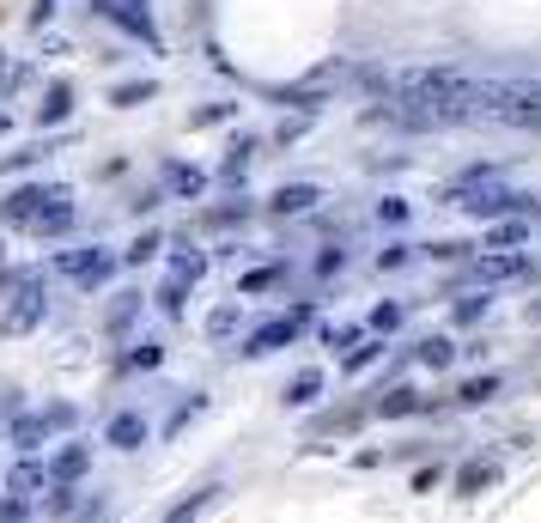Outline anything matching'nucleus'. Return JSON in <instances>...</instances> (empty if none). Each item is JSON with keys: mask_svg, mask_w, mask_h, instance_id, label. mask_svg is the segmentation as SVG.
<instances>
[{"mask_svg": "<svg viewBox=\"0 0 541 523\" xmlns=\"http://www.w3.org/2000/svg\"><path fill=\"white\" fill-rule=\"evenodd\" d=\"M475 116L541 134V80H481L475 86Z\"/></svg>", "mask_w": 541, "mask_h": 523, "instance_id": "obj_1", "label": "nucleus"}, {"mask_svg": "<svg viewBox=\"0 0 541 523\" xmlns=\"http://www.w3.org/2000/svg\"><path fill=\"white\" fill-rule=\"evenodd\" d=\"M116 262H122V256H116V250H98V244H92V250H61V256H55V268L73 274L80 286H104V280L116 274Z\"/></svg>", "mask_w": 541, "mask_h": 523, "instance_id": "obj_2", "label": "nucleus"}, {"mask_svg": "<svg viewBox=\"0 0 541 523\" xmlns=\"http://www.w3.org/2000/svg\"><path fill=\"white\" fill-rule=\"evenodd\" d=\"M43 311H49L43 286H37V280H25V286L13 292V311L0 317V329H7V335H25V329H37V323H43Z\"/></svg>", "mask_w": 541, "mask_h": 523, "instance_id": "obj_3", "label": "nucleus"}, {"mask_svg": "<svg viewBox=\"0 0 541 523\" xmlns=\"http://www.w3.org/2000/svg\"><path fill=\"white\" fill-rule=\"evenodd\" d=\"M49 201H55V183H49V189H43V183H31V189H13V201L0 207V219H7V226H37Z\"/></svg>", "mask_w": 541, "mask_h": 523, "instance_id": "obj_4", "label": "nucleus"}, {"mask_svg": "<svg viewBox=\"0 0 541 523\" xmlns=\"http://www.w3.org/2000/svg\"><path fill=\"white\" fill-rule=\"evenodd\" d=\"M475 274H481V286H499V280H529V274H535V262H529L523 250H499V256H481V262H475Z\"/></svg>", "mask_w": 541, "mask_h": 523, "instance_id": "obj_5", "label": "nucleus"}, {"mask_svg": "<svg viewBox=\"0 0 541 523\" xmlns=\"http://www.w3.org/2000/svg\"><path fill=\"white\" fill-rule=\"evenodd\" d=\"M37 238H61V232H73V189L67 183H55V201L43 207V219L31 226Z\"/></svg>", "mask_w": 541, "mask_h": 523, "instance_id": "obj_6", "label": "nucleus"}, {"mask_svg": "<svg viewBox=\"0 0 541 523\" xmlns=\"http://www.w3.org/2000/svg\"><path fill=\"white\" fill-rule=\"evenodd\" d=\"M98 13H104V19H116L122 31H134V37H146V43H159V31H152V19H146V7H134V0H98Z\"/></svg>", "mask_w": 541, "mask_h": 523, "instance_id": "obj_7", "label": "nucleus"}, {"mask_svg": "<svg viewBox=\"0 0 541 523\" xmlns=\"http://www.w3.org/2000/svg\"><path fill=\"white\" fill-rule=\"evenodd\" d=\"M298 323H304V311H298V317H274V323H262V329L250 335V347H244V353H250V359H262V353L286 347V341L298 335Z\"/></svg>", "mask_w": 541, "mask_h": 523, "instance_id": "obj_8", "label": "nucleus"}, {"mask_svg": "<svg viewBox=\"0 0 541 523\" xmlns=\"http://www.w3.org/2000/svg\"><path fill=\"white\" fill-rule=\"evenodd\" d=\"M37 487H55V475H49V463H37V457H25V463H13V475H7V493H13V499H31Z\"/></svg>", "mask_w": 541, "mask_h": 523, "instance_id": "obj_9", "label": "nucleus"}, {"mask_svg": "<svg viewBox=\"0 0 541 523\" xmlns=\"http://www.w3.org/2000/svg\"><path fill=\"white\" fill-rule=\"evenodd\" d=\"M317 201H323V189H317V183H280L268 207H274V213H311Z\"/></svg>", "mask_w": 541, "mask_h": 523, "instance_id": "obj_10", "label": "nucleus"}, {"mask_svg": "<svg viewBox=\"0 0 541 523\" xmlns=\"http://www.w3.org/2000/svg\"><path fill=\"white\" fill-rule=\"evenodd\" d=\"M146 432H152V426H146L140 414H116V420L104 426V444H116V451H140Z\"/></svg>", "mask_w": 541, "mask_h": 523, "instance_id": "obj_11", "label": "nucleus"}, {"mask_svg": "<svg viewBox=\"0 0 541 523\" xmlns=\"http://www.w3.org/2000/svg\"><path fill=\"white\" fill-rule=\"evenodd\" d=\"M86 469H92V444H67V451H55V463H49L55 481H80Z\"/></svg>", "mask_w": 541, "mask_h": 523, "instance_id": "obj_12", "label": "nucleus"}, {"mask_svg": "<svg viewBox=\"0 0 541 523\" xmlns=\"http://www.w3.org/2000/svg\"><path fill=\"white\" fill-rule=\"evenodd\" d=\"M317 396H323V371H317V365H304L298 378L286 384V408H311Z\"/></svg>", "mask_w": 541, "mask_h": 523, "instance_id": "obj_13", "label": "nucleus"}, {"mask_svg": "<svg viewBox=\"0 0 541 523\" xmlns=\"http://www.w3.org/2000/svg\"><path fill=\"white\" fill-rule=\"evenodd\" d=\"M13 444H19V451H43V444H49V420L43 414H19L13 420Z\"/></svg>", "mask_w": 541, "mask_h": 523, "instance_id": "obj_14", "label": "nucleus"}, {"mask_svg": "<svg viewBox=\"0 0 541 523\" xmlns=\"http://www.w3.org/2000/svg\"><path fill=\"white\" fill-rule=\"evenodd\" d=\"M165 189H171V195H201V189H207V171H195V165H165Z\"/></svg>", "mask_w": 541, "mask_h": 523, "instance_id": "obj_15", "label": "nucleus"}, {"mask_svg": "<svg viewBox=\"0 0 541 523\" xmlns=\"http://www.w3.org/2000/svg\"><path fill=\"white\" fill-rule=\"evenodd\" d=\"M420 408H426V402H420V390H408V384H402V390H390V396L377 402V414H383V420H402V414H420Z\"/></svg>", "mask_w": 541, "mask_h": 523, "instance_id": "obj_16", "label": "nucleus"}, {"mask_svg": "<svg viewBox=\"0 0 541 523\" xmlns=\"http://www.w3.org/2000/svg\"><path fill=\"white\" fill-rule=\"evenodd\" d=\"M238 323H244L238 305H219V311L207 317V335H213V341H231V335H238Z\"/></svg>", "mask_w": 541, "mask_h": 523, "instance_id": "obj_17", "label": "nucleus"}, {"mask_svg": "<svg viewBox=\"0 0 541 523\" xmlns=\"http://www.w3.org/2000/svg\"><path fill=\"white\" fill-rule=\"evenodd\" d=\"M152 92H159V80H134V86H116L110 104H116V110H134V104H146Z\"/></svg>", "mask_w": 541, "mask_h": 523, "instance_id": "obj_18", "label": "nucleus"}, {"mask_svg": "<svg viewBox=\"0 0 541 523\" xmlns=\"http://www.w3.org/2000/svg\"><path fill=\"white\" fill-rule=\"evenodd\" d=\"M67 110H73V92H67V86H49V98L37 104V122H61Z\"/></svg>", "mask_w": 541, "mask_h": 523, "instance_id": "obj_19", "label": "nucleus"}, {"mask_svg": "<svg viewBox=\"0 0 541 523\" xmlns=\"http://www.w3.org/2000/svg\"><path fill=\"white\" fill-rule=\"evenodd\" d=\"M450 359H456V347H450L444 335H426V341H420V365H432V371H444Z\"/></svg>", "mask_w": 541, "mask_h": 523, "instance_id": "obj_20", "label": "nucleus"}, {"mask_svg": "<svg viewBox=\"0 0 541 523\" xmlns=\"http://www.w3.org/2000/svg\"><path fill=\"white\" fill-rule=\"evenodd\" d=\"M487 481H493V463H462L456 469V493H481Z\"/></svg>", "mask_w": 541, "mask_h": 523, "instance_id": "obj_21", "label": "nucleus"}, {"mask_svg": "<svg viewBox=\"0 0 541 523\" xmlns=\"http://www.w3.org/2000/svg\"><path fill=\"white\" fill-rule=\"evenodd\" d=\"M493 396H499V378H493V371H487V378H469V384L456 390V402H493Z\"/></svg>", "mask_w": 541, "mask_h": 523, "instance_id": "obj_22", "label": "nucleus"}, {"mask_svg": "<svg viewBox=\"0 0 541 523\" xmlns=\"http://www.w3.org/2000/svg\"><path fill=\"white\" fill-rule=\"evenodd\" d=\"M73 505H80V487H73V481H55V487H49V511H55V517H67Z\"/></svg>", "mask_w": 541, "mask_h": 523, "instance_id": "obj_23", "label": "nucleus"}, {"mask_svg": "<svg viewBox=\"0 0 541 523\" xmlns=\"http://www.w3.org/2000/svg\"><path fill=\"white\" fill-rule=\"evenodd\" d=\"M201 511H207V487H201V493H189L183 505H171V517H165V523H195Z\"/></svg>", "mask_w": 541, "mask_h": 523, "instance_id": "obj_24", "label": "nucleus"}, {"mask_svg": "<svg viewBox=\"0 0 541 523\" xmlns=\"http://www.w3.org/2000/svg\"><path fill=\"white\" fill-rule=\"evenodd\" d=\"M152 256H159V232H140V238L128 244V256H122V262H134V268H140V262H152Z\"/></svg>", "mask_w": 541, "mask_h": 523, "instance_id": "obj_25", "label": "nucleus"}, {"mask_svg": "<svg viewBox=\"0 0 541 523\" xmlns=\"http://www.w3.org/2000/svg\"><path fill=\"white\" fill-rule=\"evenodd\" d=\"M171 274H183V280L195 286V280L207 274V256H189V250H177V262H171Z\"/></svg>", "mask_w": 541, "mask_h": 523, "instance_id": "obj_26", "label": "nucleus"}, {"mask_svg": "<svg viewBox=\"0 0 541 523\" xmlns=\"http://www.w3.org/2000/svg\"><path fill=\"white\" fill-rule=\"evenodd\" d=\"M134 311H140V298H116V305H110V329L122 335V329L134 323Z\"/></svg>", "mask_w": 541, "mask_h": 523, "instance_id": "obj_27", "label": "nucleus"}, {"mask_svg": "<svg viewBox=\"0 0 541 523\" xmlns=\"http://www.w3.org/2000/svg\"><path fill=\"white\" fill-rule=\"evenodd\" d=\"M159 359H165V353H159V341H140V347L128 353V365H134V371H152Z\"/></svg>", "mask_w": 541, "mask_h": 523, "instance_id": "obj_28", "label": "nucleus"}, {"mask_svg": "<svg viewBox=\"0 0 541 523\" xmlns=\"http://www.w3.org/2000/svg\"><path fill=\"white\" fill-rule=\"evenodd\" d=\"M487 305H493L487 292H481V298H462V305H456V323H481V317H487Z\"/></svg>", "mask_w": 541, "mask_h": 523, "instance_id": "obj_29", "label": "nucleus"}, {"mask_svg": "<svg viewBox=\"0 0 541 523\" xmlns=\"http://www.w3.org/2000/svg\"><path fill=\"white\" fill-rule=\"evenodd\" d=\"M377 353H383V341H359V347L347 353V371H365V365H371Z\"/></svg>", "mask_w": 541, "mask_h": 523, "instance_id": "obj_30", "label": "nucleus"}, {"mask_svg": "<svg viewBox=\"0 0 541 523\" xmlns=\"http://www.w3.org/2000/svg\"><path fill=\"white\" fill-rule=\"evenodd\" d=\"M183 286H189L183 274H171V280H165V292H159V305H165V311H183Z\"/></svg>", "mask_w": 541, "mask_h": 523, "instance_id": "obj_31", "label": "nucleus"}, {"mask_svg": "<svg viewBox=\"0 0 541 523\" xmlns=\"http://www.w3.org/2000/svg\"><path fill=\"white\" fill-rule=\"evenodd\" d=\"M396 323H402V305H377V317H371V329H377V335H390Z\"/></svg>", "mask_w": 541, "mask_h": 523, "instance_id": "obj_32", "label": "nucleus"}, {"mask_svg": "<svg viewBox=\"0 0 541 523\" xmlns=\"http://www.w3.org/2000/svg\"><path fill=\"white\" fill-rule=\"evenodd\" d=\"M377 213L390 219V226H402V219H408V201H396V195H390V201H377Z\"/></svg>", "mask_w": 541, "mask_h": 523, "instance_id": "obj_33", "label": "nucleus"}, {"mask_svg": "<svg viewBox=\"0 0 541 523\" xmlns=\"http://www.w3.org/2000/svg\"><path fill=\"white\" fill-rule=\"evenodd\" d=\"M408 262V244H390V250H377V268H402Z\"/></svg>", "mask_w": 541, "mask_h": 523, "instance_id": "obj_34", "label": "nucleus"}, {"mask_svg": "<svg viewBox=\"0 0 541 523\" xmlns=\"http://www.w3.org/2000/svg\"><path fill=\"white\" fill-rule=\"evenodd\" d=\"M274 280H280V274H274V268H256V274H250V280H244V292H268V286H274Z\"/></svg>", "mask_w": 541, "mask_h": 523, "instance_id": "obj_35", "label": "nucleus"}, {"mask_svg": "<svg viewBox=\"0 0 541 523\" xmlns=\"http://www.w3.org/2000/svg\"><path fill=\"white\" fill-rule=\"evenodd\" d=\"M43 420H49V432H61V426H73V408H67V402H55Z\"/></svg>", "mask_w": 541, "mask_h": 523, "instance_id": "obj_36", "label": "nucleus"}, {"mask_svg": "<svg viewBox=\"0 0 541 523\" xmlns=\"http://www.w3.org/2000/svg\"><path fill=\"white\" fill-rule=\"evenodd\" d=\"M0 523H25V499H7V505H0Z\"/></svg>", "mask_w": 541, "mask_h": 523, "instance_id": "obj_37", "label": "nucleus"}, {"mask_svg": "<svg viewBox=\"0 0 541 523\" xmlns=\"http://www.w3.org/2000/svg\"><path fill=\"white\" fill-rule=\"evenodd\" d=\"M7 128H13V116H7V110H0V134H7Z\"/></svg>", "mask_w": 541, "mask_h": 523, "instance_id": "obj_38", "label": "nucleus"}, {"mask_svg": "<svg viewBox=\"0 0 541 523\" xmlns=\"http://www.w3.org/2000/svg\"><path fill=\"white\" fill-rule=\"evenodd\" d=\"M0 80H7V49H0Z\"/></svg>", "mask_w": 541, "mask_h": 523, "instance_id": "obj_39", "label": "nucleus"}]
</instances>
